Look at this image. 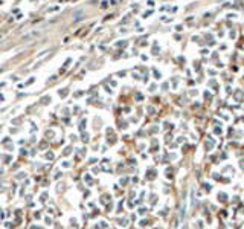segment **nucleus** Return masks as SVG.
Segmentation results:
<instances>
[{
	"instance_id": "1",
	"label": "nucleus",
	"mask_w": 244,
	"mask_h": 229,
	"mask_svg": "<svg viewBox=\"0 0 244 229\" xmlns=\"http://www.w3.org/2000/svg\"><path fill=\"white\" fill-rule=\"evenodd\" d=\"M38 35H40V31H35V32H30V34L25 35V37L21 38V41L25 43V41H28V40H34V38H35V37H38Z\"/></svg>"
}]
</instances>
